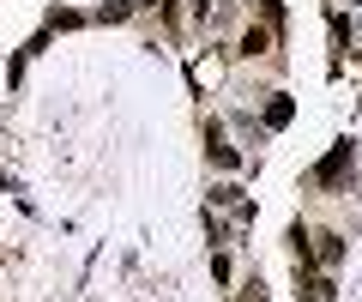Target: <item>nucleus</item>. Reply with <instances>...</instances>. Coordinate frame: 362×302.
I'll list each match as a JSON object with an SVG mask.
<instances>
[{
    "label": "nucleus",
    "instance_id": "nucleus-1",
    "mask_svg": "<svg viewBox=\"0 0 362 302\" xmlns=\"http://www.w3.org/2000/svg\"><path fill=\"white\" fill-rule=\"evenodd\" d=\"M344 163H350V139H344V145H332V158H326L320 170H314V182H320V187H332L338 175H344Z\"/></svg>",
    "mask_w": 362,
    "mask_h": 302
},
{
    "label": "nucleus",
    "instance_id": "nucleus-2",
    "mask_svg": "<svg viewBox=\"0 0 362 302\" xmlns=\"http://www.w3.org/2000/svg\"><path fill=\"white\" fill-rule=\"evenodd\" d=\"M314 242H320V260H326V266L344 260V242H338V236H314Z\"/></svg>",
    "mask_w": 362,
    "mask_h": 302
},
{
    "label": "nucleus",
    "instance_id": "nucleus-3",
    "mask_svg": "<svg viewBox=\"0 0 362 302\" xmlns=\"http://www.w3.org/2000/svg\"><path fill=\"white\" fill-rule=\"evenodd\" d=\"M266 121H272V127H284V121H290V97H272V103H266Z\"/></svg>",
    "mask_w": 362,
    "mask_h": 302
},
{
    "label": "nucleus",
    "instance_id": "nucleus-4",
    "mask_svg": "<svg viewBox=\"0 0 362 302\" xmlns=\"http://www.w3.org/2000/svg\"><path fill=\"white\" fill-rule=\"evenodd\" d=\"M266 42H272L266 30H247V37H242V54H266Z\"/></svg>",
    "mask_w": 362,
    "mask_h": 302
}]
</instances>
